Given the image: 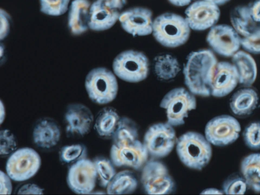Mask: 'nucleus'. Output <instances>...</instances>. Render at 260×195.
Segmentation results:
<instances>
[{
  "mask_svg": "<svg viewBox=\"0 0 260 195\" xmlns=\"http://www.w3.org/2000/svg\"><path fill=\"white\" fill-rule=\"evenodd\" d=\"M217 59L210 49H200L190 53L183 68L184 83L194 95H211L209 82Z\"/></svg>",
  "mask_w": 260,
  "mask_h": 195,
  "instance_id": "1",
  "label": "nucleus"
},
{
  "mask_svg": "<svg viewBox=\"0 0 260 195\" xmlns=\"http://www.w3.org/2000/svg\"><path fill=\"white\" fill-rule=\"evenodd\" d=\"M176 152L185 166L197 170L204 168L212 156L211 144L205 137L194 132L185 133L179 137Z\"/></svg>",
  "mask_w": 260,
  "mask_h": 195,
  "instance_id": "2",
  "label": "nucleus"
},
{
  "mask_svg": "<svg viewBox=\"0 0 260 195\" xmlns=\"http://www.w3.org/2000/svg\"><path fill=\"white\" fill-rule=\"evenodd\" d=\"M190 32V28L185 19L176 14L164 13L153 22L154 37L167 47L175 48L183 45L188 40Z\"/></svg>",
  "mask_w": 260,
  "mask_h": 195,
  "instance_id": "3",
  "label": "nucleus"
},
{
  "mask_svg": "<svg viewBox=\"0 0 260 195\" xmlns=\"http://www.w3.org/2000/svg\"><path fill=\"white\" fill-rule=\"evenodd\" d=\"M85 87L89 99L93 102L101 105L113 101L118 92L115 76L105 68L91 70L86 77Z\"/></svg>",
  "mask_w": 260,
  "mask_h": 195,
  "instance_id": "4",
  "label": "nucleus"
},
{
  "mask_svg": "<svg viewBox=\"0 0 260 195\" xmlns=\"http://www.w3.org/2000/svg\"><path fill=\"white\" fill-rule=\"evenodd\" d=\"M160 107L166 112L167 122L173 126L183 125L189 113L196 108L194 94L183 87L169 91L162 98Z\"/></svg>",
  "mask_w": 260,
  "mask_h": 195,
  "instance_id": "5",
  "label": "nucleus"
},
{
  "mask_svg": "<svg viewBox=\"0 0 260 195\" xmlns=\"http://www.w3.org/2000/svg\"><path fill=\"white\" fill-rule=\"evenodd\" d=\"M113 70L115 74L123 81L139 82L148 75V59L142 52L132 50L124 51L115 58Z\"/></svg>",
  "mask_w": 260,
  "mask_h": 195,
  "instance_id": "6",
  "label": "nucleus"
},
{
  "mask_svg": "<svg viewBox=\"0 0 260 195\" xmlns=\"http://www.w3.org/2000/svg\"><path fill=\"white\" fill-rule=\"evenodd\" d=\"M41 164V157L36 150L29 147L21 148L9 156L6 170L12 180L24 181L36 175Z\"/></svg>",
  "mask_w": 260,
  "mask_h": 195,
  "instance_id": "7",
  "label": "nucleus"
},
{
  "mask_svg": "<svg viewBox=\"0 0 260 195\" xmlns=\"http://www.w3.org/2000/svg\"><path fill=\"white\" fill-rule=\"evenodd\" d=\"M141 182L149 194H166L175 189V182L167 167L161 161L151 159L142 167Z\"/></svg>",
  "mask_w": 260,
  "mask_h": 195,
  "instance_id": "8",
  "label": "nucleus"
},
{
  "mask_svg": "<svg viewBox=\"0 0 260 195\" xmlns=\"http://www.w3.org/2000/svg\"><path fill=\"white\" fill-rule=\"evenodd\" d=\"M176 141L173 126L168 122H160L149 127L145 133L143 143L148 154L156 158L170 154Z\"/></svg>",
  "mask_w": 260,
  "mask_h": 195,
  "instance_id": "9",
  "label": "nucleus"
},
{
  "mask_svg": "<svg viewBox=\"0 0 260 195\" xmlns=\"http://www.w3.org/2000/svg\"><path fill=\"white\" fill-rule=\"evenodd\" d=\"M110 154L111 160L115 166L136 170L144 166L149 155L143 143L138 139L130 142L113 143Z\"/></svg>",
  "mask_w": 260,
  "mask_h": 195,
  "instance_id": "10",
  "label": "nucleus"
},
{
  "mask_svg": "<svg viewBox=\"0 0 260 195\" xmlns=\"http://www.w3.org/2000/svg\"><path fill=\"white\" fill-rule=\"evenodd\" d=\"M238 121L230 115H223L213 118L207 123L205 137L216 146H225L237 140L241 131Z\"/></svg>",
  "mask_w": 260,
  "mask_h": 195,
  "instance_id": "11",
  "label": "nucleus"
},
{
  "mask_svg": "<svg viewBox=\"0 0 260 195\" xmlns=\"http://www.w3.org/2000/svg\"><path fill=\"white\" fill-rule=\"evenodd\" d=\"M97 181V174L93 160L87 158L70 165L67 181L69 188L79 194H91Z\"/></svg>",
  "mask_w": 260,
  "mask_h": 195,
  "instance_id": "12",
  "label": "nucleus"
},
{
  "mask_svg": "<svg viewBox=\"0 0 260 195\" xmlns=\"http://www.w3.org/2000/svg\"><path fill=\"white\" fill-rule=\"evenodd\" d=\"M241 39L232 26L223 24L212 26L206 40L214 52L222 56L230 57L239 50Z\"/></svg>",
  "mask_w": 260,
  "mask_h": 195,
  "instance_id": "13",
  "label": "nucleus"
},
{
  "mask_svg": "<svg viewBox=\"0 0 260 195\" xmlns=\"http://www.w3.org/2000/svg\"><path fill=\"white\" fill-rule=\"evenodd\" d=\"M185 20L190 29L204 30L214 26L220 12L218 6L205 0L197 1L185 10Z\"/></svg>",
  "mask_w": 260,
  "mask_h": 195,
  "instance_id": "14",
  "label": "nucleus"
},
{
  "mask_svg": "<svg viewBox=\"0 0 260 195\" xmlns=\"http://www.w3.org/2000/svg\"><path fill=\"white\" fill-rule=\"evenodd\" d=\"M93 121L91 111L85 105L73 103L67 106L64 115V122L69 137H81L88 134Z\"/></svg>",
  "mask_w": 260,
  "mask_h": 195,
  "instance_id": "15",
  "label": "nucleus"
},
{
  "mask_svg": "<svg viewBox=\"0 0 260 195\" xmlns=\"http://www.w3.org/2000/svg\"><path fill=\"white\" fill-rule=\"evenodd\" d=\"M239 83L236 70L228 61L217 62L214 66L209 82L211 95L221 98L231 93Z\"/></svg>",
  "mask_w": 260,
  "mask_h": 195,
  "instance_id": "16",
  "label": "nucleus"
},
{
  "mask_svg": "<svg viewBox=\"0 0 260 195\" xmlns=\"http://www.w3.org/2000/svg\"><path fill=\"white\" fill-rule=\"evenodd\" d=\"M152 12L146 8L136 7L121 14L119 20L123 29L134 36H144L152 32Z\"/></svg>",
  "mask_w": 260,
  "mask_h": 195,
  "instance_id": "17",
  "label": "nucleus"
},
{
  "mask_svg": "<svg viewBox=\"0 0 260 195\" xmlns=\"http://www.w3.org/2000/svg\"><path fill=\"white\" fill-rule=\"evenodd\" d=\"M60 136L59 125L51 118H40L34 125L33 142L39 148L48 150L53 148L58 143Z\"/></svg>",
  "mask_w": 260,
  "mask_h": 195,
  "instance_id": "18",
  "label": "nucleus"
},
{
  "mask_svg": "<svg viewBox=\"0 0 260 195\" xmlns=\"http://www.w3.org/2000/svg\"><path fill=\"white\" fill-rule=\"evenodd\" d=\"M119 11L110 9L99 0H95L89 9V28L103 31L113 26L119 19Z\"/></svg>",
  "mask_w": 260,
  "mask_h": 195,
  "instance_id": "19",
  "label": "nucleus"
},
{
  "mask_svg": "<svg viewBox=\"0 0 260 195\" xmlns=\"http://www.w3.org/2000/svg\"><path fill=\"white\" fill-rule=\"evenodd\" d=\"M90 3L87 0H74L69 8L68 23L74 35H81L88 29Z\"/></svg>",
  "mask_w": 260,
  "mask_h": 195,
  "instance_id": "20",
  "label": "nucleus"
},
{
  "mask_svg": "<svg viewBox=\"0 0 260 195\" xmlns=\"http://www.w3.org/2000/svg\"><path fill=\"white\" fill-rule=\"evenodd\" d=\"M232 64L237 72L239 83L250 86L257 76V66L252 56L245 51L239 50L232 57Z\"/></svg>",
  "mask_w": 260,
  "mask_h": 195,
  "instance_id": "21",
  "label": "nucleus"
},
{
  "mask_svg": "<svg viewBox=\"0 0 260 195\" xmlns=\"http://www.w3.org/2000/svg\"><path fill=\"white\" fill-rule=\"evenodd\" d=\"M258 100L256 91L253 88L246 87L234 93L230 100V108L237 116H247L256 109Z\"/></svg>",
  "mask_w": 260,
  "mask_h": 195,
  "instance_id": "22",
  "label": "nucleus"
},
{
  "mask_svg": "<svg viewBox=\"0 0 260 195\" xmlns=\"http://www.w3.org/2000/svg\"><path fill=\"white\" fill-rule=\"evenodd\" d=\"M241 172L247 186L256 192H260V153H252L241 161Z\"/></svg>",
  "mask_w": 260,
  "mask_h": 195,
  "instance_id": "23",
  "label": "nucleus"
},
{
  "mask_svg": "<svg viewBox=\"0 0 260 195\" xmlns=\"http://www.w3.org/2000/svg\"><path fill=\"white\" fill-rule=\"evenodd\" d=\"M230 21L232 26L243 37L249 35L257 26L249 7L246 6L240 5L233 8L230 13Z\"/></svg>",
  "mask_w": 260,
  "mask_h": 195,
  "instance_id": "24",
  "label": "nucleus"
},
{
  "mask_svg": "<svg viewBox=\"0 0 260 195\" xmlns=\"http://www.w3.org/2000/svg\"><path fill=\"white\" fill-rule=\"evenodd\" d=\"M120 117L111 107H105L98 113L94 123V129L98 134L103 138H112L116 129Z\"/></svg>",
  "mask_w": 260,
  "mask_h": 195,
  "instance_id": "25",
  "label": "nucleus"
},
{
  "mask_svg": "<svg viewBox=\"0 0 260 195\" xmlns=\"http://www.w3.org/2000/svg\"><path fill=\"white\" fill-rule=\"evenodd\" d=\"M138 186V181L133 173L128 170L116 173L107 186L109 194H124L134 192Z\"/></svg>",
  "mask_w": 260,
  "mask_h": 195,
  "instance_id": "26",
  "label": "nucleus"
},
{
  "mask_svg": "<svg viewBox=\"0 0 260 195\" xmlns=\"http://www.w3.org/2000/svg\"><path fill=\"white\" fill-rule=\"evenodd\" d=\"M154 71L161 80H170L174 78L180 71L178 60L170 54H161L154 59Z\"/></svg>",
  "mask_w": 260,
  "mask_h": 195,
  "instance_id": "27",
  "label": "nucleus"
},
{
  "mask_svg": "<svg viewBox=\"0 0 260 195\" xmlns=\"http://www.w3.org/2000/svg\"><path fill=\"white\" fill-rule=\"evenodd\" d=\"M112 139L113 143L138 140V129L136 124L129 118H120Z\"/></svg>",
  "mask_w": 260,
  "mask_h": 195,
  "instance_id": "28",
  "label": "nucleus"
},
{
  "mask_svg": "<svg viewBox=\"0 0 260 195\" xmlns=\"http://www.w3.org/2000/svg\"><path fill=\"white\" fill-rule=\"evenodd\" d=\"M97 174V180L100 186L107 187L116 174L114 165L111 160L101 156L93 159Z\"/></svg>",
  "mask_w": 260,
  "mask_h": 195,
  "instance_id": "29",
  "label": "nucleus"
},
{
  "mask_svg": "<svg viewBox=\"0 0 260 195\" xmlns=\"http://www.w3.org/2000/svg\"><path fill=\"white\" fill-rule=\"evenodd\" d=\"M87 154V148L82 144L66 145L59 151V159L62 163L71 165L86 158Z\"/></svg>",
  "mask_w": 260,
  "mask_h": 195,
  "instance_id": "30",
  "label": "nucleus"
},
{
  "mask_svg": "<svg viewBox=\"0 0 260 195\" xmlns=\"http://www.w3.org/2000/svg\"><path fill=\"white\" fill-rule=\"evenodd\" d=\"M70 0H40V11L48 15L58 16L64 14Z\"/></svg>",
  "mask_w": 260,
  "mask_h": 195,
  "instance_id": "31",
  "label": "nucleus"
},
{
  "mask_svg": "<svg viewBox=\"0 0 260 195\" xmlns=\"http://www.w3.org/2000/svg\"><path fill=\"white\" fill-rule=\"evenodd\" d=\"M243 139L245 144L249 148L260 149V121L251 122L245 127Z\"/></svg>",
  "mask_w": 260,
  "mask_h": 195,
  "instance_id": "32",
  "label": "nucleus"
},
{
  "mask_svg": "<svg viewBox=\"0 0 260 195\" xmlns=\"http://www.w3.org/2000/svg\"><path fill=\"white\" fill-rule=\"evenodd\" d=\"M247 185L242 177L233 175L226 179L222 185V191L226 194H243Z\"/></svg>",
  "mask_w": 260,
  "mask_h": 195,
  "instance_id": "33",
  "label": "nucleus"
},
{
  "mask_svg": "<svg viewBox=\"0 0 260 195\" xmlns=\"http://www.w3.org/2000/svg\"><path fill=\"white\" fill-rule=\"evenodd\" d=\"M241 47L248 53L260 54V26H257L251 34L241 39Z\"/></svg>",
  "mask_w": 260,
  "mask_h": 195,
  "instance_id": "34",
  "label": "nucleus"
},
{
  "mask_svg": "<svg viewBox=\"0 0 260 195\" xmlns=\"http://www.w3.org/2000/svg\"><path fill=\"white\" fill-rule=\"evenodd\" d=\"M17 144L13 134L8 129L1 131V155L5 157L10 155L17 150Z\"/></svg>",
  "mask_w": 260,
  "mask_h": 195,
  "instance_id": "35",
  "label": "nucleus"
},
{
  "mask_svg": "<svg viewBox=\"0 0 260 195\" xmlns=\"http://www.w3.org/2000/svg\"><path fill=\"white\" fill-rule=\"evenodd\" d=\"M1 194H10L12 192V185L11 178L7 174L1 171Z\"/></svg>",
  "mask_w": 260,
  "mask_h": 195,
  "instance_id": "36",
  "label": "nucleus"
},
{
  "mask_svg": "<svg viewBox=\"0 0 260 195\" xmlns=\"http://www.w3.org/2000/svg\"><path fill=\"white\" fill-rule=\"evenodd\" d=\"M43 188L35 184L28 183L24 184L19 187L17 191V194H43Z\"/></svg>",
  "mask_w": 260,
  "mask_h": 195,
  "instance_id": "37",
  "label": "nucleus"
},
{
  "mask_svg": "<svg viewBox=\"0 0 260 195\" xmlns=\"http://www.w3.org/2000/svg\"><path fill=\"white\" fill-rule=\"evenodd\" d=\"M9 16L8 13L3 9H1V39L4 38L7 35L9 29Z\"/></svg>",
  "mask_w": 260,
  "mask_h": 195,
  "instance_id": "38",
  "label": "nucleus"
},
{
  "mask_svg": "<svg viewBox=\"0 0 260 195\" xmlns=\"http://www.w3.org/2000/svg\"><path fill=\"white\" fill-rule=\"evenodd\" d=\"M111 9L119 11L126 4V0H99Z\"/></svg>",
  "mask_w": 260,
  "mask_h": 195,
  "instance_id": "39",
  "label": "nucleus"
},
{
  "mask_svg": "<svg viewBox=\"0 0 260 195\" xmlns=\"http://www.w3.org/2000/svg\"><path fill=\"white\" fill-rule=\"evenodd\" d=\"M249 7L253 20L256 23H260V0H255Z\"/></svg>",
  "mask_w": 260,
  "mask_h": 195,
  "instance_id": "40",
  "label": "nucleus"
},
{
  "mask_svg": "<svg viewBox=\"0 0 260 195\" xmlns=\"http://www.w3.org/2000/svg\"><path fill=\"white\" fill-rule=\"evenodd\" d=\"M193 0H168V1L172 5L182 7L188 5Z\"/></svg>",
  "mask_w": 260,
  "mask_h": 195,
  "instance_id": "41",
  "label": "nucleus"
},
{
  "mask_svg": "<svg viewBox=\"0 0 260 195\" xmlns=\"http://www.w3.org/2000/svg\"><path fill=\"white\" fill-rule=\"evenodd\" d=\"M201 193L206 194H223L224 193L223 191H221L218 189L214 188H209L203 190Z\"/></svg>",
  "mask_w": 260,
  "mask_h": 195,
  "instance_id": "42",
  "label": "nucleus"
},
{
  "mask_svg": "<svg viewBox=\"0 0 260 195\" xmlns=\"http://www.w3.org/2000/svg\"><path fill=\"white\" fill-rule=\"evenodd\" d=\"M0 117H1V123L2 124L3 122V121L5 119V114H6V112H5V107L2 103V101H1V111H0Z\"/></svg>",
  "mask_w": 260,
  "mask_h": 195,
  "instance_id": "43",
  "label": "nucleus"
},
{
  "mask_svg": "<svg viewBox=\"0 0 260 195\" xmlns=\"http://www.w3.org/2000/svg\"><path fill=\"white\" fill-rule=\"evenodd\" d=\"M212 2L218 6L222 5L229 2L230 0H205Z\"/></svg>",
  "mask_w": 260,
  "mask_h": 195,
  "instance_id": "44",
  "label": "nucleus"
}]
</instances>
